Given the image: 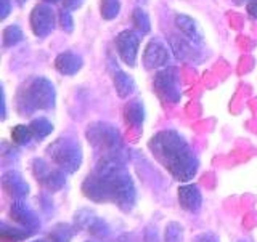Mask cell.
<instances>
[{
	"instance_id": "cell-1",
	"label": "cell",
	"mask_w": 257,
	"mask_h": 242,
	"mask_svg": "<svg viewBox=\"0 0 257 242\" xmlns=\"http://www.w3.org/2000/svg\"><path fill=\"white\" fill-rule=\"evenodd\" d=\"M82 192L93 202L116 204L122 212H131L137 200L134 181L114 152L104 154L95 172L85 178Z\"/></svg>"
},
{
	"instance_id": "cell-2",
	"label": "cell",
	"mask_w": 257,
	"mask_h": 242,
	"mask_svg": "<svg viewBox=\"0 0 257 242\" xmlns=\"http://www.w3.org/2000/svg\"><path fill=\"white\" fill-rule=\"evenodd\" d=\"M153 152L161 164L167 168L175 180L190 181L198 172V159L190 149L188 143L174 130H166L156 133L148 143Z\"/></svg>"
},
{
	"instance_id": "cell-3",
	"label": "cell",
	"mask_w": 257,
	"mask_h": 242,
	"mask_svg": "<svg viewBox=\"0 0 257 242\" xmlns=\"http://www.w3.org/2000/svg\"><path fill=\"white\" fill-rule=\"evenodd\" d=\"M48 156L61 170L68 173H74L82 164V152L76 141L68 138H60L52 143L47 149Z\"/></svg>"
},
{
	"instance_id": "cell-4",
	"label": "cell",
	"mask_w": 257,
	"mask_h": 242,
	"mask_svg": "<svg viewBox=\"0 0 257 242\" xmlns=\"http://www.w3.org/2000/svg\"><path fill=\"white\" fill-rule=\"evenodd\" d=\"M55 92L53 87L44 79L36 80L29 90L24 92V100H18L20 108L24 106V112H31L34 109H47L53 106Z\"/></svg>"
},
{
	"instance_id": "cell-5",
	"label": "cell",
	"mask_w": 257,
	"mask_h": 242,
	"mask_svg": "<svg viewBox=\"0 0 257 242\" xmlns=\"http://www.w3.org/2000/svg\"><path fill=\"white\" fill-rule=\"evenodd\" d=\"M32 172H34L37 181L50 192L60 191L64 186V183H66L64 170H61V168H52L42 159H36L32 162Z\"/></svg>"
},
{
	"instance_id": "cell-6",
	"label": "cell",
	"mask_w": 257,
	"mask_h": 242,
	"mask_svg": "<svg viewBox=\"0 0 257 242\" xmlns=\"http://www.w3.org/2000/svg\"><path fill=\"white\" fill-rule=\"evenodd\" d=\"M87 138L90 140V143L95 148H100V149L106 151L104 154H108V152H114V149L119 144L117 132L106 124H96V125L88 127Z\"/></svg>"
},
{
	"instance_id": "cell-7",
	"label": "cell",
	"mask_w": 257,
	"mask_h": 242,
	"mask_svg": "<svg viewBox=\"0 0 257 242\" xmlns=\"http://www.w3.org/2000/svg\"><path fill=\"white\" fill-rule=\"evenodd\" d=\"M175 72L174 71H164L161 74L156 76L155 80V88L159 93V96L164 101L169 103H177L180 98L179 93V87H177V79H175Z\"/></svg>"
},
{
	"instance_id": "cell-8",
	"label": "cell",
	"mask_w": 257,
	"mask_h": 242,
	"mask_svg": "<svg viewBox=\"0 0 257 242\" xmlns=\"http://www.w3.org/2000/svg\"><path fill=\"white\" fill-rule=\"evenodd\" d=\"M8 213H10V218L18 224H21L23 228L34 231L40 226V220L37 213L32 210L28 204H24L23 200H15Z\"/></svg>"
},
{
	"instance_id": "cell-9",
	"label": "cell",
	"mask_w": 257,
	"mask_h": 242,
	"mask_svg": "<svg viewBox=\"0 0 257 242\" xmlns=\"http://www.w3.org/2000/svg\"><path fill=\"white\" fill-rule=\"evenodd\" d=\"M2 188H4V191L7 192V194L10 197H13L15 200H23L29 194V186H28L26 180H24L23 176L18 172H15V170L4 173Z\"/></svg>"
},
{
	"instance_id": "cell-10",
	"label": "cell",
	"mask_w": 257,
	"mask_h": 242,
	"mask_svg": "<svg viewBox=\"0 0 257 242\" xmlns=\"http://www.w3.org/2000/svg\"><path fill=\"white\" fill-rule=\"evenodd\" d=\"M116 47L119 56L124 60V63H127L128 66H134L137 58V50H139V37L132 31H124L117 36Z\"/></svg>"
},
{
	"instance_id": "cell-11",
	"label": "cell",
	"mask_w": 257,
	"mask_h": 242,
	"mask_svg": "<svg viewBox=\"0 0 257 242\" xmlns=\"http://www.w3.org/2000/svg\"><path fill=\"white\" fill-rule=\"evenodd\" d=\"M31 23L37 36H45L53 29V12L45 5H39L32 12Z\"/></svg>"
},
{
	"instance_id": "cell-12",
	"label": "cell",
	"mask_w": 257,
	"mask_h": 242,
	"mask_svg": "<svg viewBox=\"0 0 257 242\" xmlns=\"http://www.w3.org/2000/svg\"><path fill=\"white\" fill-rule=\"evenodd\" d=\"M179 202L180 207L187 212H198L203 204L199 188L196 184H183L179 188Z\"/></svg>"
},
{
	"instance_id": "cell-13",
	"label": "cell",
	"mask_w": 257,
	"mask_h": 242,
	"mask_svg": "<svg viewBox=\"0 0 257 242\" xmlns=\"http://www.w3.org/2000/svg\"><path fill=\"white\" fill-rule=\"evenodd\" d=\"M143 61L147 68H158L164 66L169 61V53L166 50V47H163L159 42H150L147 50L143 55Z\"/></svg>"
},
{
	"instance_id": "cell-14",
	"label": "cell",
	"mask_w": 257,
	"mask_h": 242,
	"mask_svg": "<svg viewBox=\"0 0 257 242\" xmlns=\"http://www.w3.org/2000/svg\"><path fill=\"white\" fill-rule=\"evenodd\" d=\"M175 21H177V26H179V29L183 32V36L188 37V40H191V42H201L203 34H201L198 24L191 18H188V16H185V15H179Z\"/></svg>"
},
{
	"instance_id": "cell-15",
	"label": "cell",
	"mask_w": 257,
	"mask_h": 242,
	"mask_svg": "<svg viewBox=\"0 0 257 242\" xmlns=\"http://www.w3.org/2000/svg\"><path fill=\"white\" fill-rule=\"evenodd\" d=\"M32 232L28 228H13V226H8L7 223H2L0 226V237L7 242H21V240H26Z\"/></svg>"
},
{
	"instance_id": "cell-16",
	"label": "cell",
	"mask_w": 257,
	"mask_h": 242,
	"mask_svg": "<svg viewBox=\"0 0 257 242\" xmlns=\"http://www.w3.org/2000/svg\"><path fill=\"white\" fill-rule=\"evenodd\" d=\"M80 68V58L72 53H63L56 58V69L63 74H74Z\"/></svg>"
},
{
	"instance_id": "cell-17",
	"label": "cell",
	"mask_w": 257,
	"mask_h": 242,
	"mask_svg": "<svg viewBox=\"0 0 257 242\" xmlns=\"http://www.w3.org/2000/svg\"><path fill=\"white\" fill-rule=\"evenodd\" d=\"M31 132H32V136H34L36 140H44L45 136H48L53 130V125L48 122L47 119H36L32 120L31 125Z\"/></svg>"
},
{
	"instance_id": "cell-18",
	"label": "cell",
	"mask_w": 257,
	"mask_h": 242,
	"mask_svg": "<svg viewBox=\"0 0 257 242\" xmlns=\"http://www.w3.org/2000/svg\"><path fill=\"white\" fill-rule=\"evenodd\" d=\"M114 85H116V90H117V93H119V96H127L128 93H132L134 92V80L128 77V76H125L124 72H120V71H117L116 74H114Z\"/></svg>"
},
{
	"instance_id": "cell-19",
	"label": "cell",
	"mask_w": 257,
	"mask_h": 242,
	"mask_svg": "<svg viewBox=\"0 0 257 242\" xmlns=\"http://www.w3.org/2000/svg\"><path fill=\"white\" fill-rule=\"evenodd\" d=\"M74 229L76 228L69 226V224H56L48 237L53 242H71L72 236H74Z\"/></svg>"
},
{
	"instance_id": "cell-20",
	"label": "cell",
	"mask_w": 257,
	"mask_h": 242,
	"mask_svg": "<svg viewBox=\"0 0 257 242\" xmlns=\"http://www.w3.org/2000/svg\"><path fill=\"white\" fill-rule=\"evenodd\" d=\"M96 218V215L88 210V208H82V210H79L76 215H74V223H76V229H88V226L92 224V221Z\"/></svg>"
},
{
	"instance_id": "cell-21",
	"label": "cell",
	"mask_w": 257,
	"mask_h": 242,
	"mask_svg": "<svg viewBox=\"0 0 257 242\" xmlns=\"http://www.w3.org/2000/svg\"><path fill=\"white\" fill-rule=\"evenodd\" d=\"M164 239H166V242H182L183 240L182 224L175 223V221L167 223L166 231H164Z\"/></svg>"
},
{
	"instance_id": "cell-22",
	"label": "cell",
	"mask_w": 257,
	"mask_h": 242,
	"mask_svg": "<svg viewBox=\"0 0 257 242\" xmlns=\"http://www.w3.org/2000/svg\"><path fill=\"white\" fill-rule=\"evenodd\" d=\"M125 119L127 122H131L134 125H140L143 122V108L139 103H132L125 108Z\"/></svg>"
},
{
	"instance_id": "cell-23",
	"label": "cell",
	"mask_w": 257,
	"mask_h": 242,
	"mask_svg": "<svg viewBox=\"0 0 257 242\" xmlns=\"http://www.w3.org/2000/svg\"><path fill=\"white\" fill-rule=\"evenodd\" d=\"M12 138L16 144H29L32 138V132L26 125H16L12 130Z\"/></svg>"
},
{
	"instance_id": "cell-24",
	"label": "cell",
	"mask_w": 257,
	"mask_h": 242,
	"mask_svg": "<svg viewBox=\"0 0 257 242\" xmlns=\"http://www.w3.org/2000/svg\"><path fill=\"white\" fill-rule=\"evenodd\" d=\"M87 231L90 232L92 236L100 237V239H106L109 236V226L106 224V221H103L101 218H98V216L92 221V224L88 226Z\"/></svg>"
},
{
	"instance_id": "cell-25",
	"label": "cell",
	"mask_w": 257,
	"mask_h": 242,
	"mask_svg": "<svg viewBox=\"0 0 257 242\" xmlns=\"http://www.w3.org/2000/svg\"><path fill=\"white\" fill-rule=\"evenodd\" d=\"M134 23L142 32H148L150 31V20H148L147 13H145L142 8H137V10L134 12Z\"/></svg>"
},
{
	"instance_id": "cell-26",
	"label": "cell",
	"mask_w": 257,
	"mask_h": 242,
	"mask_svg": "<svg viewBox=\"0 0 257 242\" xmlns=\"http://www.w3.org/2000/svg\"><path fill=\"white\" fill-rule=\"evenodd\" d=\"M119 12V2L117 0H103L101 4V15L104 16L106 20L109 18H114Z\"/></svg>"
},
{
	"instance_id": "cell-27",
	"label": "cell",
	"mask_w": 257,
	"mask_h": 242,
	"mask_svg": "<svg viewBox=\"0 0 257 242\" xmlns=\"http://www.w3.org/2000/svg\"><path fill=\"white\" fill-rule=\"evenodd\" d=\"M193 242H220V239L217 237L214 232H201V234H198L195 239H193Z\"/></svg>"
},
{
	"instance_id": "cell-28",
	"label": "cell",
	"mask_w": 257,
	"mask_h": 242,
	"mask_svg": "<svg viewBox=\"0 0 257 242\" xmlns=\"http://www.w3.org/2000/svg\"><path fill=\"white\" fill-rule=\"evenodd\" d=\"M145 242H159V237H158V232H156V228H147L145 231Z\"/></svg>"
},
{
	"instance_id": "cell-29",
	"label": "cell",
	"mask_w": 257,
	"mask_h": 242,
	"mask_svg": "<svg viewBox=\"0 0 257 242\" xmlns=\"http://www.w3.org/2000/svg\"><path fill=\"white\" fill-rule=\"evenodd\" d=\"M247 12L251 16H254V18H257V0H251L247 5Z\"/></svg>"
},
{
	"instance_id": "cell-30",
	"label": "cell",
	"mask_w": 257,
	"mask_h": 242,
	"mask_svg": "<svg viewBox=\"0 0 257 242\" xmlns=\"http://www.w3.org/2000/svg\"><path fill=\"white\" fill-rule=\"evenodd\" d=\"M116 242H132V237H131V236H127V234H124V236H120Z\"/></svg>"
},
{
	"instance_id": "cell-31",
	"label": "cell",
	"mask_w": 257,
	"mask_h": 242,
	"mask_svg": "<svg viewBox=\"0 0 257 242\" xmlns=\"http://www.w3.org/2000/svg\"><path fill=\"white\" fill-rule=\"evenodd\" d=\"M32 242H53L50 237H47V239H37V240H32Z\"/></svg>"
},
{
	"instance_id": "cell-32",
	"label": "cell",
	"mask_w": 257,
	"mask_h": 242,
	"mask_svg": "<svg viewBox=\"0 0 257 242\" xmlns=\"http://www.w3.org/2000/svg\"><path fill=\"white\" fill-rule=\"evenodd\" d=\"M45 2H56V0H45Z\"/></svg>"
},
{
	"instance_id": "cell-33",
	"label": "cell",
	"mask_w": 257,
	"mask_h": 242,
	"mask_svg": "<svg viewBox=\"0 0 257 242\" xmlns=\"http://www.w3.org/2000/svg\"><path fill=\"white\" fill-rule=\"evenodd\" d=\"M239 242H247V240H239Z\"/></svg>"
},
{
	"instance_id": "cell-34",
	"label": "cell",
	"mask_w": 257,
	"mask_h": 242,
	"mask_svg": "<svg viewBox=\"0 0 257 242\" xmlns=\"http://www.w3.org/2000/svg\"><path fill=\"white\" fill-rule=\"evenodd\" d=\"M236 2H241V0H236Z\"/></svg>"
},
{
	"instance_id": "cell-35",
	"label": "cell",
	"mask_w": 257,
	"mask_h": 242,
	"mask_svg": "<svg viewBox=\"0 0 257 242\" xmlns=\"http://www.w3.org/2000/svg\"><path fill=\"white\" fill-rule=\"evenodd\" d=\"M87 242H90V240H87Z\"/></svg>"
}]
</instances>
